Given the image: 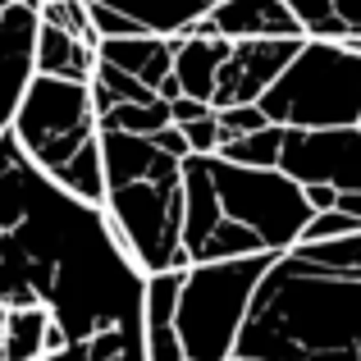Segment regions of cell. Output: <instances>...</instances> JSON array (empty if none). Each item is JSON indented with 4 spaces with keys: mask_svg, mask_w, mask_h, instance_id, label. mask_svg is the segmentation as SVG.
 Wrapping results in <instances>:
<instances>
[{
    "mask_svg": "<svg viewBox=\"0 0 361 361\" xmlns=\"http://www.w3.org/2000/svg\"><path fill=\"white\" fill-rule=\"evenodd\" d=\"M220 224V192L211 183V165L206 156L188 151L183 156V252L188 261L197 256V247L206 243V233Z\"/></svg>",
    "mask_w": 361,
    "mask_h": 361,
    "instance_id": "5bb4252c",
    "label": "cell"
},
{
    "mask_svg": "<svg viewBox=\"0 0 361 361\" xmlns=\"http://www.w3.org/2000/svg\"><path fill=\"white\" fill-rule=\"evenodd\" d=\"M279 151H283V123H261L252 133L220 137L215 156L233 160V165H279Z\"/></svg>",
    "mask_w": 361,
    "mask_h": 361,
    "instance_id": "e0dca14e",
    "label": "cell"
},
{
    "mask_svg": "<svg viewBox=\"0 0 361 361\" xmlns=\"http://www.w3.org/2000/svg\"><path fill=\"white\" fill-rule=\"evenodd\" d=\"M101 169H106V211L110 229L147 274L183 270V156L156 147L147 133L97 128Z\"/></svg>",
    "mask_w": 361,
    "mask_h": 361,
    "instance_id": "3957f363",
    "label": "cell"
},
{
    "mask_svg": "<svg viewBox=\"0 0 361 361\" xmlns=\"http://www.w3.org/2000/svg\"><path fill=\"white\" fill-rule=\"evenodd\" d=\"M87 18H92V27H97V37H128V32H142L137 18H128L123 9L101 5V0H87Z\"/></svg>",
    "mask_w": 361,
    "mask_h": 361,
    "instance_id": "44dd1931",
    "label": "cell"
},
{
    "mask_svg": "<svg viewBox=\"0 0 361 361\" xmlns=\"http://www.w3.org/2000/svg\"><path fill=\"white\" fill-rule=\"evenodd\" d=\"M97 55L119 64L123 73L142 78L147 87H160L169 69H174V37L165 32H128V37H101Z\"/></svg>",
    "mask_w": 361,
    "mask_h": 361,
    "instance_id": "7c38bea8",
    "label": "cell"
},
{
    "mask_svg": "<svg viewBox=\"0 0 361 361\" xmlns=\"http://www.w3.org/2000/svg\"><path fill=\"white\" fill-rule=\"evenodd\" d=\"M169 101L165 97H147V101H119L110 115L97 119V128H123V133H156L160 123H169Z\"/></svg>",
    "mask_w": 361,
    "mask_h": 361,
    "instance_id": "ac0fdd59",
    "label": "cell"
},
{
    "mask_svg": "<svg viewBox=\"0 0 361 361\" xmlns=\"http://www.w3.org/2000/svg\"><path fill=\"white\" fill-rule=\"evenodd\" d=\"M302 37H238L229 42V55L215 73L211 106H238V101H261V92L283 73Z\"/></svg>",
    "mask_w": 361,
    "mask_h": 361,
    "instance_id": "9c48e42d",
    "label": "cell"
},
{
    "mask_svg": "<svg viewBox=\"0 0 361 361\" xmlns=\"http://www.w3.org/2000/svg\"><path fill=\"white\" fill-rule=\"evenodd\" d=\"M329 9H334L338 27H343V42L361 51V0H329Z\"/></svg>",
    "mask_w": 361,
    "mask_h": 361,
    "instance_id": "603a6c76",
    "label": "cell"
},
{
    "mask_svg": "<svg viewBox=\"0 0 361 361\" xmlns=\"http://www.w3.org/2000/svg\"><path fill=\"white\" fill-rule=\"evenodd\" d=\"M14 142L27 151L32 165L46 174L73 160L87 142H97V110H92V87L78 78H55V73H32L9 119Z\"/></svg>",
    "mask_w": 361,
    "mask_h": 361,
    "instance_id": "8992f818",
    "label": "cell"
},
{
    "mask_svg": "<svg viewBox=\"0 0 361 361\" xmlns=\"http://www.w3.org/2000/svg\"><path fill=\"white\" fill-rule=\"evenodd\" d=\"M224 361H256V357H238V353H229V357H224Z\"/></svg>",
    "mask_w": 361,
    "mask_h": 361,
    "instance_id": "484cf974",
    "label": "cell"
},
{
    "mask_svg": "<svg viewBox=\"0 0 361 361\" xmlns=\"http://www.w3.org/2000/svg\"><path fill=\"white\" fill-rule=\"evenodd\" d=\"M233 353L256 361H361V270L320 265L302 247L274 252Z\"/></svg>",
    "mask_w": 361,
    "mask_h": 361,
    "instance_id": "7a4b0ae2",
    "label": "cell"
},
{
    "mask_svg": "<svg viewBox=\"0 0 361 361\" xmlns=\"http://www.w3.org/2000/svg\"><path fill=\"white\" fill-rule=\"evenodd\" d=\"M32 64H37V73H55V78H78V82H87L92 69H97V46L78 42L73 32L46 23V18H37Z\"/></svg>",
    "mask_w": 361,
    "mask_h": 361,
    "instance_id": "9a60e30c",
    "label": "cell"
},
{
    "mask_svg": "<svg viewBox=\"0 0 361 361\" xmlns=\"http://www.w3.org/2000/svg\"><path fill=\"white\" fill-rule=\"evenodd\" d=\"M279 169L293 183H329L338 192L361 188V123L283 128Z\"/></svg>",
    "mask_w": 361,
    "mask_h": 361,
    "instance_id": "ba28073f",
    "label": "cell"
},
{
    "mask_svg": "<svg viewBox=\"0 0 361 361\" xmlns=\"http://www.w3.org/2000/svg\"><path fill=\"white\" fill-rule=\"evenodd\" d=\"M147 270L0 133V361H147Z\"/></svg>",
    "mask_w": 361,
    "mask_h": 361,
    "instance_id": "6da1fadb",
    "label": "cell"
},
{
    "mask_svg": "<svg viewBox=\"0 0 361 361\" xmlns=\"http://www.w3.org/2000/svg\"><path fill=\"white\" fill-rule=\"evenodd\" d=\"M101 5L123 9L128 18H137L142 32H165V37H174V32H183L192 18L211 14L220 0H101Z\"/></svg>",
    "mask_w": 361,
    "mask_h": 361,
    "instance_id": "2e32d148",
    "label": "cell"
},
{
    "mask_svg": "<svg viewBox=\"0 0 361 361\" xmlns=\"http://www.w3.org/2000/svg\"><path fill=\"white\" fill-rule=\"evenodd\" d=\"M261 110L283 128L361 123V51L329 37H302L283 73L261 92Z\"/></svg>",
    "mask_w": 361,
    "mask_h": 361,
    "instance_id": "277c9868",
    "label": "cell"
},
{
    "mask_svg": "<svg viewBox=\"0 0 361 361\" xmlns=\"http://www.w3.org/2000/svg\"><path fill=\"white\" fill-rule=\"evenodd\" d=\"M270 261L274 252H252V256H224V261H192L183 270L174 329L188 361H224L233 353L252 293Z\"/></svg>",
    "mask_w": 361,
    "mask_h": 361,
    "instance_id": "5b68a950",
    "label": "cell"
},
{
    "mask_svg": "<svg viewBox=\"0 0 361 361\" xmlns=\"http://www.w3.org/2000/svg\"><path fill=\"white\" fill-rule=\"evenodd\" d=\"M206 18L229 42H238V37H302V23L283 0H220Z\"/></svg>",
    "mask_w": 361,
    "mask_h": 361,
    "instance_id": "8fae6325",
    "label": "cell"
},
{
    "mask_svg": "<svg viewBox=\"0 0 361 361\" xmlns=\"http://www.w3.org/2000/svg\"><path fill=\"white\" fill-rule=\"evenodd\" d=\"M32 42H37V9L9 0L0 9V133L9 128L18 97H23V87L37 73Z\"/></svg>",
    "mask_w": 361,
    "mask_h": 361,
    "instance_id": "30bf717a",
    "label": "cell"
},
{
    "mask_svg": "<svg viewBox=\"0 0 361 361\" xmlns=\"http://www.w3.org/2000/svg\"><path fill=\"white\" fill-rule=\"evenodd\" d=\"M229 55V37L220 32H174V78L183 97L211 101L220 60Z\"/></svg>",
    "mask_w": 361,
    "mask_h": 361,
    "instance_id": "4fadbf2b",
    "label": "cell"
},
{
    "mask_svg": "<svg viewBox=\"0 0 361 361\" xmlns=\"http://www.w3.org/2000/svg\"><path fill=\"white\" fill-rule=\"evenodd\" d=\"M211 101H202V97H183L178 92L174 101H169V115H174V123H188V119H202V115H211Z\"/></svg>",
    "mask_w": 361,
    "mask_h": 361,
    "instance_id": "cb8c5ba5",
    "label": "cell"
},
{
    "mask_svg": "<svg viewBox=\"0 0 361 361\" xmlns=\"http://www.w3.org/2000/svg\"><path fill=\"white\" fill-rule=\"evenodd\" d=\"M5 5H9V0H0V9H5Z\"/></svg>",
    "mask_w": 361,
    "mask_h": 361,
    "instance_id": "4316f807",
    "label": "cell"
},
{
    "mask_svg": "<svg viewBox=\"0 0 361 361\" xmlns=\"http://www.w3.org/2000/svg\"><path fill=\"white\" fill-rule=\"evenodd\" d=\"M211 183L220 192V215L247 224L265 252H283L302 238L311 220V202L302 183H293L279 165H233L224 156H206Z\"/></svg>",
    "mask_w": 361,
    "mask_h": 361,
    "instance_id": "52a82bcc",
    "label": "cell"
},
{
    "mask_svg": "<svg viewBox=\"0 0 361 361\" xmlns=\"http://www.w3.org/2000/svg\"><path fill=\"white\" fill-rule=\"evenodd\" d=\"M178 128H183V137H188V151H197V156H215V147H220V137H224L215 110H211V115H202V119L178 123Z\"/></svg>",
    "mask_w": 361,
    "mask_h": 361,
    "instance_id": "7402d4cb",
    "label": "cell"
},
{
    "mask_svg": "<svg viewBox=\"0 0 361 361\" xmlns=\"http://www.w3.org/2000/svg\"><path fill=\"white\" fill-rule=\"evenodd\" d=\"M302 192H307V202H311V211H325V206H334V197H338V188H329V183H302Z\"/></svg>",
    "mask_w": 361,
    "mask_h": 361,
    "instance_id": "d4e9b609",
    "label": "cell"
},
{
    "mask_svg": "<svg viewBox=\"0 0 361 361\" xmlns=\"http://www.w3.org/2000/svg\"><path fill=\"white\" fill-rule=\"evenodd\" d=\"M37 18H46V23L73 32L78 42H87V46L101 42L97 27H92V18H87V0H42V5H37Z\"/></svg>",
    "mask_w": 361,
    "mask_h": 361,
    "instance_id": "d6986e66",
    "label": "cell"
},
{
    "mask_svg": "<svg viewBox=\"0 0 361 361\" xmlns=\"http://www.w3.org/2000/svg\"><path fill=\"white\" fill-rule=\"evenodd\" d=\"M215 119H220L224 137H233V133H252V128H261V123H270V115L261 110V101H238V106H215Z\"/></svg>",
    "mask_w": 361,
    "mask_h": 361,
    "instance_id": "ffe728a7",
    "label": "cell"
}]
</instances>
